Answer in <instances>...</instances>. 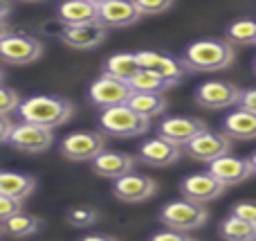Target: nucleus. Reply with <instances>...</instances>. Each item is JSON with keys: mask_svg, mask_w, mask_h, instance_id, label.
<instances>
[{"mask_svg": "<svg viewBox=\"0 0 256 241\" xmlns=\"http://www.w3.org/2000/svg\"><path fill=\"white\" fill-rule=\"evenodd\" d=\"M236 52L230 39H200L182 52V63L189 72H220L234 63Z\"/></svg>", "mask_w": 256, "mask_h": 241, "instance_id": "1", "label": "nucleus"}, {"mask_svg": "<svg viewBox=\"0 0 256 241\" xmlns=\"http://www.w3.org/2000/svg\"><path fill=\"white\" fill-rule=\"evenodd\" d=\"M140 61H137V54L135 52H117L112 57H108L104 61V72L112 77H120V79H130L137 70H140Z\"/></svg>", "mask_w": 256, "mask_h": 241, "instance_id": "25", "label": "nucleus"}, {"mask_svg": "<svg viewBox=\"0 0 256 241\" xmlns=\"http://www.w3.org/2000/svg\"><path fill=\"white\" fill-rule=\"evenodd\" d=\"M254 241H256V228H254Z\"/></svg>", "mask_w": 256, "mask_h": 241, "instance_id": "43", "label": "nucleus"}, {"mask_svg": "<svg viewBox=\"0 0 256 241\" xmlns=\"http://www.w3.org/2000/svg\"><path fill=\"white\" fill-rule=\"evenodd\" d=\"M250 160H252V167H254V171H256V151L250 156Z\"/></svg>", "mask_w": 256, "mask_h": 241, "instance_id": "40", "label": "nucleus"}, {"mask_svg": "<svg viewBox=\"0 0 256 241\" xmlns=\"http://www.w3.org/2000/svg\"><path fill=\"white\" fill-rule=\"evenodd\" d=\"M108 39V25L102 21L81 23V25H66L61 32V41L72 50H92L99 48Z\"/></svg>", "mask_w": 256, "mask_h": 241, "instance_id": "16", "label": "nucleus"}, {"mask_svg": "<svg viewBox=\"0 0 256 241\" xmlns=\"http://www.w3.org/2000/svg\"><path fill=\"white\" fill-rule=\"evenodd\" d=\"M135 3L144 16H158V14L168 12L176 5V0H135Z\"/></svg>", "mask_w": 256, "mask_h": 241, "instance_id": "31", "label": "nucleus"}, {"mask_svg": "<svg viewBox=\"0 0 256 241\" xmlns=\"http://www.w3.org/2000/svg\"><path fill=\"white\" fill-rule=\"evenodd\" d=\"M14 126L16 124L9 122V115H0V142L2 144L9 142V138H12V133H14Z\"/></svg>", "mask_w": 256, "mask_h": 241, "instance_id": "36", "label": "nucleus"}, {"mask_svg": "<svg viewBox=\"0 0 256 241\" xmlns=\"http://www.w3.org/2000/svg\"><path fill=\"white\" fill-rule=\"evenodd\" d=\"M155 192H158V180L146 174H135V171L122 176L112 183L115 198H120L122 203H130V205L148 201L155 196Z\"/></svg>", "mask_w": 256, "mask_h": 241, "instance_id": "11", "label": "nucleus"}, {"mask_svg": "<svg viewBox=\"0 0 256 241\" xmlns=\"http://www.w3.org/2000/svg\"><path fill=\"white\" fill-rule=\"evenodd\" d=\"M18 115H20V120L34 122V124L48 126L54 131L72 120L74 104L66 97H56V95H36V97L22 99Z\"/></svg>", "mask_w": 256, "mask_h": 241, "instance_id": "2", "label": "nucleus"}, {"mask_svg": "<svg viewBox=\"0 0 256 241\" xmlns=\"http://www.w3.org/2000/svg\"><path fill=\"white\" fill-rule=\"evenodd\" d=\"M160 221L168 228H178L191 232V230L202 228L209 221V210L204 203H196L191 198L182 196L180 201H168L166 205L160 210Z\"/></svg>", "mask_w": 256, "mask_h": 241, "instance_id": "4", "label": "nucleus"}, {"mask_svg": "<svg viewBox=\"0 0 256 241\" xmlns=\"http://www.w3.org/2000/svg\"><path fill=\"white\" fill-rule=\"evenodd\" d=\"M202 131H207V124H204L200 117H191V115L164 117L158 124V135L171 140L173 144H178V147H182V149L194 138H198Z\"/></svg>", "mask_w": 256, "mask_h": 241, "instance_id": "13", "label": "nucleus"}, {"mask_svg": "<svg viewBox=\"0 0 256 241\" xmlns=\"http://www.w3.org/2000/svg\"><path fill=\"white\" fill-rule=\"evenodd\" d=\"M9 12H12V5H9V0H2V25H9V23H7Z\"/></svg>", "mask_w": 256, "mask_h": 241, "instance_id": "37", "label": "nucleus"}, {"mask_svg": "<svg viewBox=\"0 0 256 241\" xmlns=\"http://www.w3.org/2000/svg\"><path fill=\"white\" fill-rule=\"evenodd\" d=\"M112 241L115 237H106V234H88V237H84V241Z\"/></svg>", "mask_w": 256, "mask_h": 241, "instance_id": "38", "label": "nucleus"}, {"mask_svg": "<svg viewBox=\"0 0 256 241\" xmlns=\"http://www.w3.org/2000/svg\"><path fill=\"white\" fill-rule=\"evenodd\" d=\"M99 126L104 133L115 135V138H137V135L148 133L150 117L137 113L130 104H120V106L104 108Z\"/></svg>", "mask_w": 256, "mask_h": 241, "instance_id": "3", "label": "nucleus"}, {"mask_svg": "<svg viewBox=\"0 0 256 241\" xmlns=\"http://www.w3.org/2000/svg\"><path fill=\"white\" fill-rule=\"evenodd\" d=\"M22 3H40V0H22Z\"/></svg>", "mask_w": 256, "mask_h": 241, "instance_id": "41", "label": "nucleus"}, {"mask_svg": "<svg viewBox=\"0 0 256 241\" xmlns=\"http://www.w3.org/2000/svg\"><path fill=\"white\" fill-rule=\"evenodd\" d=\"M45 48L38 39L27 34H7L0 39V54L4 63L12 66H30L43 57Z\"/></svg>", "mask_w": 256, "mask_h": 241, "instance_id": "8", "label": "nucleus"}, {"mask_svg": "<svg viewBox=\"0 0 256 241\" xmlns=\"http://www.w3.org/2000/svg\"><path fill=\"white\" fill-rule=\"evenodd\" d=\"M52 144H54L52 129L22 120L20 124L14 126V133L9 138L7 147H12L14 151H22V153H45Z\"/></svg>", "mask_w": 256, "mask_h": 241, "instance_id": "7", "label": "nucleus"}, {"mask_svg": "<svg viewBox=\"0 0 256 241\" xmlns=\"http://www.w3.org/2000/svg\"><path fill=\"white\" fill-rule=\"evenodd\" d=\"M137 54V61L142 68H148V70L162 75L164 79H168L173 86H178L180 81H184L186 77V66L182 63V59H176L166 52H158V50H140Z\"/></svg>", "mask_w": 256, "mask_h": 241, "instance_id": "17", "label": "nucleus"}, {"mask_svg": "<svg viewBox=\"0 0 256 241\" xmlns=\"http://www.w3.org/2000/svg\"><path fill=\"white\" fill-rule=\"evenodd\" d=\"M128 84L132 86V90H140V93H166L168 88H173L171 81L164 79L158 72L148 70V68H140V70L128 79Z\"/></svg>", "mask_w": 256, "mask_h": 241, "instance_id": "24", "label": "nucleus"}, {"mask_svg": "<svg viewBox=\"0 0 256 241\" xmlns=\"http://www.w3.org/2000/svg\"><path fill=\"white\" fill-rule=\"evenodd\" d=\"M227 39L232 43L243 45H256V21L252 18H240L227 25Z\"/></svg>", "mask_w": 256, "mask_h": 241, "instance_id": "28", "label": "nucleus"}, {"mask_svg": "<svg viewBox=\"0 0 256 241\" xmlns=\"http://www.w3.org/2000/svg\"><path fill=\"white\" fill-rule=\"evenodd\" d=\"M22 203L20 198H14V196H7V194H0V221L2 219H9V216L18 214L22 210Z\"/></svg>", "mask_w": 256, "mask_h": 241, "instance_id": "32", "label": "nucleus"}, {"mask_svg": "<svg viewBox=\"0 0 256 241\" xmlns=\"http://www.w3.org/2000/svg\"><path fill=\"white\" fill-rule=\"evenodd\" d=\"M40 230V219L34 214H27V212H18V214L9 216V219L0 221V232L7 234L14 239H22V237H32Z\"/></svg>", "mask_w": 256, "mask_h": 241, "instance_id": "23", "label": "nucleus"}, {"mask_svg": "<svg viewBox=\"0 0 256 241\" xmlns=\"http://www.w3.org/2000/svg\"><path fill=\"white\" fill-rule=\"evenodd\" d=\"M58 151L72 162H92L102 151H106V135L97 131H76L58 142Z\"/></svg>", "mask_w": 256, "mask_h": 241, "instance_id": "5", "label": "nucleus"}, {"mask_svg": "<svg viewBox=\"0 0 256 241\" xmlns=\"http://www.w3.org/2000/svg\"><path fill=\"white\" fill-rule=\"evenodd\" d=\"M184 239H189V232L178 228H168V225H164V230H160V232L150 234V241H184Z\"/></svg>", "mask_w": 256, "mask_h": 241, "instance_id": "34", "label": "nucleus"}, {"mask_svg": "<svg viewBox=\"0 0 256 241\" xmlns=\"http://www.w3.org/2000/svg\"><path fill=\"white\" fill-rule=\"evenodd\" d=\"M243 90L234 86L232 81H204L196 88L194 99L198 106L207 108V111H222L230 106H238Z\"/></svg>", "mask_w": 256, "mask_h": 241, "instance_id": "9", "label": "nucleus"}, {"mask_svg": "<svg viewBox=\"0 0 256 241\" xmlns=\"http://www.w3.org/2000/svg\"><path fill=\"white\" fill-rule=\"evenodd\" d=\"M184 149L173 144L171 140L162 138H148L140 144V151H137V160L144 162L148 167H171L176 162H180Z\"/></svg>", "mask_w": 256, "mask_h": 241, "instance_id": "15", "label": "nucleus"}, {"mask_svg": "<svg viewBox=\"0 0 256 241\" xmlns=\"http://www.w3.org/2000/svg\"><path fill=\"white\" fill-rule=\"evenodd\" d=\"M232 214L240 216V219L250 221L252 225H256V201H238L232 205Z\"/></svg>", "mask_w": 256, "mask_h": 241, "instance_id": "33", "label": "nucleus"}, {"mask_svg": "<svg viewBox=\"0 0 256 241\" xmlns=\"http://www.w3.org/2000/svg\"><path fill=\"white\" fill-rule=\"evenodd\" d=\"M88 3H92V5H97V7H102V5L110 3V0H88Z\"/></svg>", "mask_w": 256, "mask_h": 241, "instance_id": "39", "label": "nucleus"}, {"mask_svg": "<svg viewBox=\"0 0 256 241\" xmlns=\"http://www.w3.org/2000/svg\"><path fill=\"white\" fill-rule=\"evenodd\" d=\"M142 9L135 0H110L99 7V21L108 27H130L142 21Z\"/></svg>", "mask_w": 256, "mask_h": 241, "instance_id": "19", "label": "nucleus"}, {"mask_svg": "<svg viewBox=\"0 0 256 241\" xmlns=\"http://www.w3.org/2000/svg\"><path fill=\"white\" fill-rule=\"evenodd\" d=\"M238 106H240V108H248V111H254V113H256V88H245V90H243Z\"/></svg>", "mask_w": 256, "mask_h": 241, "instance_id": "35", "label": "nucleus"}, {"mask_svg": "<svg viewBox=\"0 0 256 241\" xmlns=\"http://www.w3.org/2000/svg\"><path fill=\"white\" fill-rule=\"evenodd\" d=\"M36 192V178L20 171H2L0 174V194L27 201Z\"/></svg>", "mask_w": 256, "mask_h": 241, "instance_id": "22", "label": "nucleus"}, {"mask_svg": "<svg viewBox=\"0 0 256 241\" xmlns=\"http://www.w3.org/2000/svg\"><path fill=\"white\" fill-rule=\"evenodd\" d=\"M162 95L164 93H140V90H135L132 97L128 99V104H130L137 113H142V115L155 117L166 111V99H164Z\"/></svg>", "mask_w": 256, "mask_h": 241, "instance_id": "26", "label": "nucleus"}, {"mask_svg": "<svg viewBox=\"0 0 256 241\" xmlns=\"http://www.w3.org/2000/svg\"><path fill=\"white\" fill-rule=\"evenodd\" d=\"M254 228L250 221L240 219L236 214H230L227 219L220 221L218 225V232H220L222 239H230V241H252L254 239Z\"/></svg>", "mask_w": 256, "mask_h": 241, "instance_id": "27", "label": "nucleus"}, {"mask_svg": "<svg viewBox=\"0 0 256 241\" xmlns=\"http://www.w3.org/2000/svg\"><path fill=\"white\" fill-rule=\"evenodd\" d=\"M20 104H22L20 95L9 88L7 84H2V88H0V115H12L14 111L20 108Z\"/></svg>", "mask_w": 256, "mask_h": 241, "instance_id": "30", "label": "nucleus"}, {"mask_svg": "<svg viewBox=\"0 0 256 241\" xmlns=\"http://www.w3.org/2000/svg\"><path fill=\"white\" fill-rule=\"evenodd\" d=\"M66 219H68V223L74 225V228H92L99 221V212L88 205H76V207H72V210H68Z\"/></svg>", "mask_w": 256, "mask_h": 241, "instance_id": "29", "label": "nucleus"}, {"mask_svg": "<svg viewBox=\"0 0 256 241\" xmlns=\"http://www.w3.org/2000/svg\"><path fill=\"white\" fill-rule=\"evenodd\" d=\"M254 72H256V59H254Z\"/></svg>", "mask_w": 256, "mask_h": 241, "instance_id": "42", "label": "nucleus"}, {"mask_svg": "<svg viewBox=\"0 0 256 241\" xmlns=\"http://www.w3.org/2000/svg\"><path fill=\"white\" fill-rule=\"evenodd\" d=\"M56 18L63 25H81V23L99 21V7L88 0H63L56 7Z\"/></svg>", "mask_w": 256, "mask_h": 241, "instance_id": "20", "label": "nucleus"}, {"mask_svg": "<svg viewBox=\"0 0 256 241\" xmlns=\"http://www.w3.org/2000/svg\"><path fill=\"white\" fill-rule=\"evenodd\" d=\"M92 171L102 178H110V180H117L122 176L130 174L135 169V158L130 153H124V151H102L92 162Z\"/></svg>", "mask_w": 256, "mask_h": 241, "instance_id": "18", "label": "nucleus"}, {"mask_svg": "<svg viewBox=\"0 0 256 241\" xmlns=\"http://www.w3.org/2000/svg\"><path fill=\"white\" fill-rule=\"evenodd\" d=\"M232 135H227L225 131L222 133H216V131H202L198 138H194L189 144L184 147V153L191 158V160L198 162H214L216 158L225 156V153L232 151Z\"/></svg>", "mask_w": 256, "mask_h": 241, "instance_id": "10", "label": "nucleus"}, {"mask_svg": "<svg viewBox=\"0 0 256 241\" xmlns=\"http://www.w3.org/2000/svg\"><path fill=\"white\" fill-rule=\"evenodd\" d=\"M209 171L216 176L220 183H225L227 187H234V185H240L245 180H250L256 174L252 160L243 156H234V153H225V156L216 158L214 162H209Z\"/></svg>", "mask_w": 256, "mask_h": 241, "instance_id": "14", "label": "nucleus"}, {"mask_svg": "<svg viewBox=\"0 0 256 241\" xmlns=\"http://www.w3.org/2000/svg\"><path fill=\"white\" fill-rule=\"evenodd\" d=\"M227 185L220 183L212 171H200V174H191L180 180V194L184 198H191L196 203H212L225 194Z\"/></svg>", "mask_w": 256, "mask_h": 241, "instance_id": "12", "label": "nucleus"}, {"mask_svg": "<svg viewBox=\"0 0 256 241\" xmlns=\"http://www.w3.org/2000/svg\"><path fill=\"white\" fill-rule=\"evenodd\" d=\"M132 86L126 79L120 77H112L108 72H104L102 77L90 84L88 97L94 106L99 108H110V106H120V104H128V99L132 97Z\"/></svg>", "mask_w": 256, "mask_h": 241, "instance_id": "6", "label": "nucleus"}, {"mask_svg": "<svg viewBox=\"0 0 256 241\" xmlns=\"http://www.w3.org/2000/svg\"><path fill=\"white\" fill-rule=\"evenodd\" d=\"M222 131L234 140H256V113L238 106L222 120Z\"/></svg>", "mask_w": 256, "mask_h": 241, "instance_id": "21", "label": "nucleus"}]
</instances>
